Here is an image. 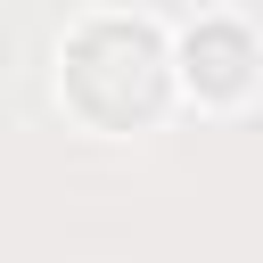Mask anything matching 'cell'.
<instances>
[{"instance_id": "obj_2", "label": "cell", "mask_w": 263, "mask_h": 263, "mask_svg": "<svg viewBox=\"0 0 263 263\" xmlns=\"http://www.w3.org/2000/svg\"><path fill=\"white\" fill-rule=\"evenodd\" d=\"M173 74H181L189 99L238 107V99L263 90V41H255L238 16H205V25H189V33L173 41Z\"/></svg>"}, {"instance_id": "obj_1", "label": "cell", "mask_w": 263, "mask_h": 263, "mask_svg": "<svg viewBox=\"0 0 263 263\" xmlns=\"http://www.w3.org/2000/svg\"><path fill=\"white\" fill-rule=\"evenodd\" d=\"M58 90L66 107L123 140V132H156L181 74H173V41L148 25V16H82L66 41H58Z\"/></svg>"}]
</instances>
